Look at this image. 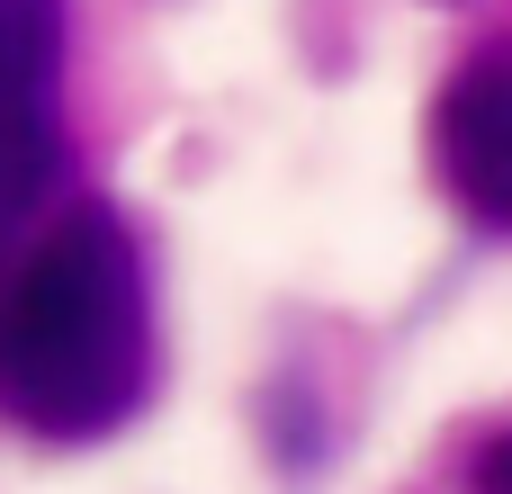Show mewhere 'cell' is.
Here are the masks:
<instances>
[{
    "instance_id": "6da1fadb",
    "label": "cell",
    "mask_w": 512,
    "mask_h": 494,
    "mask_svg": "<svg viewBox=\"0 0 512 494\" xmlns=\"http://www.w3.org/2000/svg\"><path fill=\"white\" fill-rule=\"evenodd\" d=\"M144 369V261L108 207H81L0 288V414L36 441H99L135 414Z\"/></svg>"
},
{
    "instance_id": "7a4b0ae2",
    "label": "cell",
    "mask_w": 512,
    "mask_h": 494,
    "mask_svg": "<svg viewBox=\"0 0 512 494\" xmlns=\"http://www.w3.org/2000/svg\"><path fill=\"white\" fill-rule=\"evenodd\" d=\"M63 171V0H0V234Z\"/></svg>"
},
{
    "instance_id": "3957f363",
    "label": "cell",
    "mask_w": 512,
    "mask_h": 494,
    "mask_svg": "<svg viewBox=\"0 0 512 494\" xmlns=\"http://www.w3.org/2000/svg\"><path fill=\"white\" fill-rule=\"evenodd\" d=\"M432 144H441L450 198L486 225H512V54H477L441 90Z\"/></svg>"
}]
</instances>
